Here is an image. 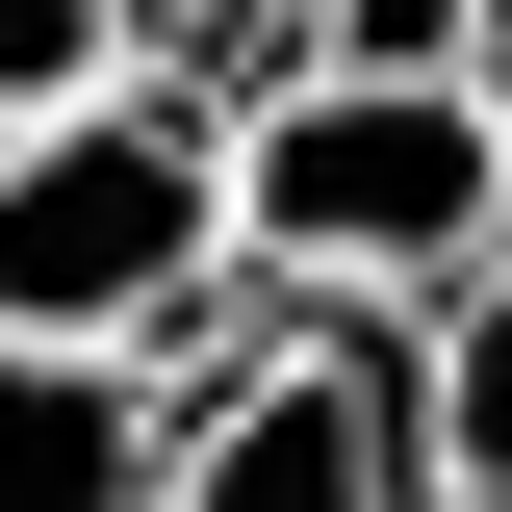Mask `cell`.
Instances as JSON below:
<instances>
[{"mask_svg":"<svg viewBox=\"0 0 512 512\" xmlns=\"http://www.w3.org/2000/svg\"><path fill=\"white\" fill-rule=\"evenodd\" d=\"M0 512H154V359H0Z\"/></svg>","mask_w":512,"mask_h":512,"instance_id":"obj_4","label":"cell"},{"mask_svg":"<svg viewBox=\"0 0 512 512\" xmlns=\"http://www.w3.org/2000/svg\"><path fill=\"white\" fill-rule=\"evenodd\" d=\"M410 461H436V512H512V231L410 308Z\"/></svg>","mask_w":512,"mask_h":512,"instance_id":"obj_5","label":"cell"},{"mask_svg":"<svg viewBox=\"0 0 512 512\" xmlns=\"http://www.w3.org/2000/svg\"><path fill=\"white\" fill-rule=\"evenodd\" d=\"M487 128H512V26H487Z\"/></svg>","mask_w":512,"mask_h":512,"instance_id":"obj_8","label":"cell"},{"mask_svg":"<svg viewBox=\"0 0 512 512\" xmlns=\"http://www.w3.org/2000/svg\"><path fill=\"white\" fill-rule=\"evenodd\" d=\"M231 333V103L103 52L0 128V359H180Z\"/></svg>","mask_w":512,"mask_h":512,"instance_id":"obj_1","label":"cell"},{"mask_svg":"<svg viewBox=\"0 0 512 512\" xmlns=\"http://www.w3.org/2000/svg\"><path fill=\"white\" fill-rule=\"evenodd\" d=\"M487 26H512V0H282L308 77H487ZM282 52H256V77H282Z\"/></svg>","mask_w":512,"mask_h":512,"instance_id":"obj_6","label":"cell"},{"mask_svg":"<svg viewBox=\"0 0 512 512\" xmlns=\"http://www.w3.org/2000/svg\"><path fill=\"white\" fill-rule=\"evenodd\" d=\"M128 26H154V0H0V128H26V103H77Z\"/></svg>","mask_w":512,"mask_h":512,"instance_id":"obj_7","label":"cell"},{"mask_svg":"<svg viewBox=\"0 0 512 512\" xmlns=\"http://www.w3.org/2000/svg\"><path fill=\"white\" fill-rule=\"evenodd\" d=\"M512 231V128L487 77H231V282L282 308H436Z\"/></svg>","mask_w":512,"mask_h":512,"instance_id":"obj_2","label":"cell"},{"mask_svg":"<svg viewBox=\"0 0 512 512\" xmlns=\"http://www.w3.org/2000/svg\"><path fill=\"white\" fill-rule=\"evenodd\" d=\"M154 512H436V461H410V359H384V308L180 333V359H154Z\"/></svg>","mask_w":512,"mask_h":512,"instance_id":"obj_3","label":"cell"}]
</instances>
